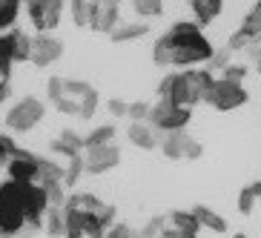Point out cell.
Here are the masks:
<instances>
[{"mask_svg": "<svg viewBox=\"0 0 261 238\" xmlns=\"http://www.w3.org/2000/svg\"><path fill=\"white\" fill-rule=\"evenodd\" d=\"M43 190H46L49 195V204L58 209L66 207V201H69V195H66V190H63V181H46V184H40Z\"/></svg>", "mask_w": 261, "mask_h": 238, "instance_id": "obj_26", "label": "cell"}, {"mask_svg": "<svg viewBox=\"0 0 261 238\" xmlns=\"http://www.w3.org/2000/svg\"><path fill=\"white\" fill-rule=\"evenodd\" d=\"M118 209L112 204H103L98 213H86V238H107L109 227L115 224Z\"/></svg>", "mask_w": 261, "mask_h": 238, "instance_id": "obj_13", "label": "cell"}, {"mask_svg": "<svg viewBox=\"0 0 261 238\" xmlns=\"http://www.w3.org/2000/svg\"><path fill=\"white\" fill-rule=\"evenodd\" d=\"M253 190H255V198H261V181H255V184H253Z\"/></svg>", "mask_w": 261, "mask_h": 238, "instance_id": "obj_45", "label": "cell"}, {"mask_svg": "<svg viewBox=\"0 0 261 238\" xmlns=\"http://www.w3.org/2000/svg\"><path fill=\"white\" fill-rule=\"evenodd\" d=\"M190 135L184 132H169V135H164L161 138V152L164 158H169V161H178V158H184L187 155V144H190Z\"/></svg>", "mask_w": 261, "mask_h": 238, "instance_id": "obj_15", "label": "cell"}, {"mask_svg": "<svg viewBox=\"0 0 261 238\" xmlns=\"http://www.w3.org/2000/svg\"><path fill=\"white\" fill-rule=\"evenodd\" d=\"M230 55H232V52H230L227 46H224V49H215V55L210 58V63H207V69H210V72H213V69H221V72H224V69L232 63Z\"/></svg>", "mask_w": 261, "mask_h": 238, "instance_id": "obj_35", "label": "cell"}, {"mask_svg": "<svg viewBox=\"0 0 261 238\" xmlns=\"http://www.w3.org/2000/svg\"><path fill=\"white\" fill-rule=\"evenodd\" d=\"M146 32H149V26L146 23H121L109 38H112V43H129V40H138L144 38Z\"/></svg>", "mask_w": 261, "mask_h": 238, "instance_id": "obj_21", "label": "cell"}, {"mask_svg": "<svg viewBox=\"0 0 261 238\" xmlns=\"http://www.w3.org/2000/svg\"><path fill=\"white\" fill-rule=\"evenodd\" d=\"M250 46H261V0H255V6L244 15L241 26L230 35L227 43L230 52H247Z\"/></svg>", "mask_w": 261, "mask_h": 238, "instance_id": "obj_7", "label": "cell"}, {"mask_svg": "<svg viewBox=\"0 0 261 238\" xmlns=\"http://www.w3.org/2000/svg\"><path fill=\"white\" fill-rule=\"evenodd\" d=\"M63 218H66V238H86V213L63 207Z\"/></svg>", "mask_w": 261, "mask_h": 238, "instance_id": "obj_20", "label": "cell"}, {"mask_svg": "<svg viewBox=\"0 0 261 238\" xmlns=\"http://www.w3.org/2000/svg\"><path fill=\"white\" fill-rule=\"evenodd\" d=\"M167 224H169V215H155V218H149V221H146V227L138 232V238H158Z\"/></svg>", "mask_w": 261, "mask_h": 238, "instance_id": "obj_30", "label": "cell"}, {"mask_svg": "<svg viewBox=\"0 0 261 238\" xmlns=\"http://www.w3.org/2000/svg\"><path fill=\"white\" fill-rule=\"evenodd\" d=\"M115 135L118 129L112 126V123H103V126H95L89 135H84V146L89 149V146H103V144H115Z\"/></svg>", "mask_w": 261, "mask_h": 238, "instance_id": "obj_23", "label": "cell"}, {"mask_svg": "<svg viewBox=\"0 0 261 238\" xmlns=\"http://www.w3.org/2000/svg\"><path fill=\"white\" fill-rule=\"evenodd\" d=\"M232 238H247V235H244V232H236V235H232Z\"/></svg>", "mask_w": 261, "mask_h": 238, "instance_id": "obj_47", "label": "cell"}, {"mask_svg": "<svg viewBox=\"0 0 261 238\" xmlns=\"http://www.w3.org/2000/svg\"><path fill=\"white\" fill-rule=\"evenodd\" d=\"M126 135H129V144L141 146V149H155V146H161L158 132H155L149 123H132L129 129H126Z\"/></svg>", "mask_w": 261, "mask_h": 238, "instance_id": "obj_16", "label": "cell"}, {"mask_svg": "<svg viewBox=\"0 0 261 238\" xmlns=\"http://www.w3.org/2000/svg\"><path fill=\"white\" fill-rule=\"evenodd\" d=\"M175 75H178V72H169V75H164V77H161V84H158V89H155V92H158V98H169V95H172V86H175Z\"/></svg>", "mask_w": 261, "mask_h": 238, "instance_id": "obj_40", "label": "cell"}, {"mask_svg": "<svg viewBox=\"0 0 261 238\" xmlns=\"http://www.w3.org/2000/svg\"><path fill=\"white\" fill-rule=\"evenodd\" d=\"M43 230L49 232V238H66V218H63V209H58V207L49 209Z\"/></svg>", "mask_w": 261, "mask_h": 238, "instance_id": "obj_24", "label": "cell"}, {"mask_svg": "<svg viewBox=\"0 0 261 238\" xmlns=\"http://www.w3.org/2000/svg\"><path fill=\"white\" fill-rule=\"evenodd\" d=\"M29 187L20 181L0 184V238H15L29 230Z\"/></svg>", "mask_w": 261, "mask_h": 238, "instance_id": "obj_2", "label": "cell"}, {"mask_svg": "<svg viewBox=\"0 0 261 238\" xmlns=\"http://www.w3.org/2000/svg\"><path fill=\"white\" fill-rule=\"evenodd\" d=\"M215 55L213 43L204 38L198 23L190 20H178L172 23L161 38L155 40L152 61L155 66H198V63H210Z\"/></svg>", "mask_w": 261, "mask_h": 238, "instance_id": "obj_1", "label": "cell"}, {"mask_svg": "<svg viewBox=\"0 0 261 238\" xmlns=\"http://www.w3.org/2000/svg\"><path fill=\"white\" fill-rule=\"evenodd\" d=\"M169 224L178 227L181 232H187V235H195V238L201 232V221L192 209H175V213H169Z\"/></svg>", "mask_w": 261, "mask_h": 238, "instance_id": "obj_17", "label": "cell"}, {"mask_svg": "<svg viewBox=\"0 0 261 238\" xmlns=\"http://www.w3.org/2000/svg\"><path fill=\"white\" fill-rule=\"evenodd\" d=\"M192 121V109H184L172 103V98H158V103H152V115H149V126L155 132H184Z\"/></svg>", "mask_w": 261, "mask_h": 238, "instance_id": "obj_4", "label": "cell"}, {"mask_svg": "<svg viewBox=\"0 0 261 238\" xmlns=\"http://www.w3.org/2000/svg\"><path fill=\"white\" fill-rule=\"evenodd\" d=\"M63 81H66V77H49V84H46L49 103H52L58 112H63V115H81V103H77L75 98H69Z\"/></svg>", "mask_w": 261, "mask_h": 238, "instance_id": "obj_12", "label": "cell"}, {"mask_svg": "<svg viewBox=\"0 0 261 238\" xmlns=\"http://www.w3.org/2000/svg\"><path fill=\"white\" fill-rule=\"evenodd\" d=\"M17 149H20V146L15 144V138H12V135H0V167H6L9 158H12Z\"/></svg>", "mask_w": 261, "mask_h": 238, "instance_id": "obj_34", "label": "cell"}, {"mask_svg": "<svg viewBox=\"0 0 261 238\" xmlns=\"http://www.w3.org/2000/svg\"><path fill=\"white\" fill-rule=\"evenodd\" d=\"M109 107V112H112V115L115 118H123V115H129V103H126V100H118V98H112L107 103Z\"/></svg>", "mask_w": 261, "mask_h": 238, "instance_id": "obj_42", "label": "cell"}, {"mask_svg": "<svg viewBox=\"0 0 261 238\" xmlns=\"http://www.w3.org/2000/svg\"><path fill=\"white\" fill-rule=\"evenodd\" d=\"M32 61V38L26 32H17V46H15V63Z\"/></svg>", "mask_w": 261, "mask_h": 238, "instance_id": "obj_31", "label": "cell"}, {"mask_svg": "<svg viewBox=\"0 0 261 238\" xmlns=\"http://www.w3.org/2000/svg\"><path fill=\"white\" fill-rule=\"evenodd\" d=\"M66 178V169L61 164H55L52 158H40V178L38 184H46V181H63Z\"/></svg>", "mask_w": 261, "mask_h": 238, "instance_id": "obj_25", "label": "cell"}, {"mask_svg": "<svg viewBox=\"0 0 261 238\" xmlns=\"http://www.w3.org/2000/svg\"><path fill=\"white\" fill-rule=\"evenodd\" d=\"M43 115H46L43 100L23 98V100H17L15 107L6 112V126L12 132H32L40 121H43Z\"/></svg>", "mask_w": 261, "mask_h": 238, "instance_id": "obj_6", "label": "cell"}, {"mask_svg": "<svg viewBox=\"0 0 261 238\" xmlns=\"http://www.w3.org/2000/svg\"><path fill=\"white\" fill-rule=\"evenodd\" d=\"M66 207L69 209H77V213H98L103 207V201L92 192H72L69 201H66Z\"/></svg>", "mask_w": 261, "mask_h": 238, "instance_id": "obj_19", "label": "cell"}, {"mask_svg": "<svg viewBox=\"0 0 261 238\" xmlns=\"http://www.w3.org/2000/svg\"><path fill=\"white\" fill-rule=\"evenodd\" d=\"M86 172V161H84V152L81 155H75L69 161V167H66V178H63V184L66 187H75L77 181H81V175Z\"/></svg>", "mask_w": 261, "mask_h": 238, "instance_id": "obj_28", "label": "cell"}, {"mask_svg": "<svg viewBox=\"0 0 261 238\" xmlns=\"http://www.w3.org/2000/svg\"><path fill=\"white\" fill-rule=\"evenodd\" d=\"M58 138H61V141H66L69 146H75L77 152H84V149H86V146H84V138H81L77 132H72V129H63L61 135H58Z\"/></svg>", "mask_w": 261, "mask_h": 238, "instance_id": "obj_41", "label": "cell"}, {"mask_svg": "<svg viewBox=\"0 0 261 238\" xmlns=\"http://www.w3.org/2000/svg\"><path fill=\"white\" fill-rule=\"evenodd\" d=\"M132 9L141 17H158L164 15V0H132Z\"/></svg>", "mask_w": 261, "mask_h": 238, "instance_id": "obj_27", "label": "cell"}, {"mask_svg": "<svg viewBox=\"0 0 261 238\" xmlns=\"http://www.w3.org/2000/svg\"><path fill=\"white\" fill-rule=\"evenodd\" d=\"M84 161L89 175H103V172H109V169H115L121 164V149L115 144L89 146V149H84Z\"/></svg>", "mask_w": 261, "mask_h": 238, "instance_id": "obj_10", "label": "cell"}, {"mask_svg": "<svg viewBox=\"0 0 261 238\" xmlns=\"http://www.w3.org/2000/svg\"><path fill=\"white\" fill-rule=\"evenodd\" d=\"M184 3H192V0H184Z\"/></svg>", "mask_w": 261, "mask_h": 238, "instance_id": "obj_48", "label": "cell"}, {"mask_svg": "<svg viewBox=\"0 0 261 238\" xmlns=\"http://www.w3.org/2000/svg\"><path fill=\"white\" fill-rule=\"evenodd\" d=\"M69 9L77 26H89V0H69Z\"/></svg>", "mask_w": 261, "mask_h": 238, "instance_id": "obj_33", "label": "cell"}, {"mask_svg": "<svg viewBox=\"0 0 261 238\" xmlns=\"http://www.w3.org/2000/svg\"><path fill=\"white\" fill-rule=\"evenodd\" d=\"M49 149H52L55 155H63V158H69V161L75 158V155H81V152L75 149V146H69L66 141H61V138H55L52 144H49Z\"/></svg>", "mask_w": 261, "mask_h": 238, "instance_id": "obj_39", "label": "cell"}, {"mask_svg": "<svg viewBox=\"0 0 261 238\" xmlns=\"http://www.w3.org/2000/svg\"><path fill=\"white\" fill-rule=\"evenodd\" d=\"M9 181H20V184H38L40 178V155L29 152V149H17L6 164Z\"/></svg>", "mask_w": 261, "mask_h": 238, "instance_id": "obj_8", "label": "cell"}, {"mask_svg": "<svg viewBox=\"0 0 261 238\" xmlns=\"http://www.w3.org/2000/svg\"><path fill=\"white\" fill-rule=\"evenodd\" d=\"M255 72H258V75H261V58H258V61H255Z\"/></svg>", "mask_w": 261, "mask_h": 238, "instance_id": "obj_46", "label": "cell"}, {"mask_svg": "<svg viewBox=\"0 0 261 238\" xmlns=\"http://www.w3.org/2000/svg\"><path fill=\"white\" fill-rule=\"evenodd\" d=\"M201 155H204V146L198 144V141H190V144H187V161H198Z\"/></svg>", "mask_w": 261, "mask_h": 238, "instance_id": "obj_43", "label": "cell"}, {"mask_svg": "<svg viewBox=\"0 0 261 238\" xmlns=\"http://www.w3.org/2000/svg\"><path fill=\"white\" fill-rule=\"evenodd\" d=\"M221 77H224V81H232V84H244L247 66H241V63H230V66L221 72Z\"/></svg>", "mask_w": 261, "mask_h": 238, "instance_id": "obj_37", "label": "cell"}, {"mask_svg": "<svg viewBox=\"0 0 261 238\" xmlns=\"http://www.w3.org/2000/svg\"><path fill=\"white\" fill-rule=\"evenodd\" d=\"M20 6H23V0H0V32L15 29Z\"/></svg>", "mask_w": 261, "mask_h": 238, "instance_id": "obj_22", "label": "cell"}, {"mask_svg": "<svg viewBox=\"0 0 261 238\" xmlns=\"http://www.w3.org/2000/svg\"><path fill=\"white\" fill-rule=\"evenodd\" d=\"M61 58H63V40L52 38L49 32H38L32 38V63L38 69H46L49 63L61 61Z\"/></svg>", "mask_w": 261, "mask_h": 238, "instance_id": "obj_11", "label": "cell"}, {"mask_svg": "<svg viewBox=\"0 0 261 238\" xmlns=\"http://www.w3.org/2000/svg\"><path fill=\"white\" fill-rule=\"evenodd\" d=\"M207 6L213 9V15L218 17V15H221V9H224V0H207Z\"/></svg>", "mask_w": 261, "mask_h": 238, "instance_id": "obj_44", "label": "cell"}, {"mask_svg": "<svg viewBox=\"0 0 261 238\" xmlns=\"http://www.w3.org/2000/svg\"><path fill=\"white\" fill-rule=\"evenodd\" d=\"M215 77L210 69H184L175 75V86H172V103L184 109H192L207 100V92L213 89Z\"/></svg>", "mask_w": 261, "mask_h": 238, "instance_id": "obj_3", "label": "cell"}, {"mask_svg": "<svg viewBox=\"0 0 261 238\" xmlns=\"http://www.w3.org/2000/svg\"><path fill=\"white\" fill-rule=\"evenodd\" d=\"M192 213L198 215L201 230H210V232H215V235H224V232H227V221H224V218H221L218 213H213L210 207L198 204V207H192Z\"/></svg>", "mask_w": 261, "mask_h": 238, "instance_id": "obj_18", "label": "cell"}, {"mask_svg": "<svg viewBox=\"0 0 261 238\" xmlns=\"http://www.w3.org/2000/svg\"><path fill=\"white\" fill-rule=\"evenodd\" d=\"M121 20V0H89V26L95 32L112 35Z\"/></svg>", "mask_w": 261, "mask_h": 238, "instance_id": "obj_9", "label": "cell"}, {"mask_svg": "<svg viewBox=\"0 0 261 238\" xmlns=\"http://www.w3.org/2000/svg\"><path fill=\"white\" fill-rule=\"evenodd\" d=\"M107 238H138V230L135 227H129V224H112L107 232Z\"/></svg>", "mask_w": 261, "mask_h": 238, "instance_id": "obj_38", "label": "cell"}, {"mask_svg": "<svg viewBox=\"0 0 261 238\" xmlns=\"http://www.w3.org/2000/svg\"><path fill=\"white\" fill-rule=\"evenodd\" d=\"M255 190H253V184L250 187H244V190L238 192V201H236V207H238V213L241 215H253V209H255Z\"/></svg>", "mask_w": 261, "mask_h": 238, "instance_id": "obj_29", "label": "cell"}, {"mask_svg": "<svg viewBox=\"0 0 261 238\" xmlns=\"http://www.w3.org/2000/svg\"><path fill=\"white\" fill-rule=\"evenodd\" d=\"M17 32H20V29L0 32V77H3V81H9V75H12V66H15Z\"/></svg>", "mask_w": 261, "mask_h": 238, "instance_id": "obj_14", "label": "cell"}, {"mask_svg": "<svg viewBox=\"0 0 261 238\" xmlns=\"http://www.w3.org/2000/svg\"><path fill=\"white\" fill-rule=\"evenodd\" d=\"M95 109H98V89H92V92H89L84 100H81V115H77V118L89 121V118L95 115Z\"/></svg>", "mask_w": 261, "mask_h": 238, "instance_id": "obj_36", "label": "cell"}, {"mask_svg": "<svg viewBox=\"0 0 261 238\" xmlns=\"http://www.w3.org/2000/svg\"><path fill=\"white\" fill-rule=\"evenodd\" d=\"M149 115H152V103L146 100H138V103H129V115L132 123H149Z\"/></svg>", "mask_w": 261, "mask_h": 238, "instance_id": "obj_32", "label": "cell"}, {"mask_svg": "<svg viewBox=\"0 0 261 238\" xmlns=\"http://www.w3.org/2000/svg\"><path fill=\"white\" fill-rule=\"evenodd\" d=\"M247 100H250V95H247L244 84H232V81L215 77V84L207 92V100H204V103H210V107L218 109V112H232V109L244 107Z\"/></svg>", "mask_w": 261, "mask_h": 238, "instance_id": "obj_5", "label": "cell"}]
</instances>
